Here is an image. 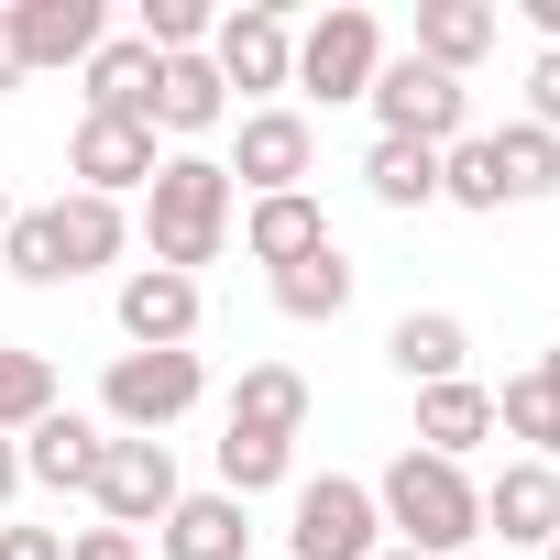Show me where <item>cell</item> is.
Here are the masks:
<instances>
[{
	"label": "cell",
	"instance_id": "1",
	"mask_svg": "<svg viewBox=\"0 0 560 560\" xmlns=\"http://www.w3.org/2000/svg\"><path fill=\"white\" fill-rule=\"evenodd\" d=\"M231 220H242V187H231V165H220V154H165V165H154V187H143V242H154V264H165V275L220 264Z\"/></svg>",
	"mask_w": 560,
	"mask_h": 560
},
{
	"label": "cell",
	"instance_id": "2",
	"mask_svg": "<svg viewBox=\"0 0 560 560\" xmlns=\"http://www.w3.org/2000/svg\"><path fill=\"white\" fill-rule=\"evenodd\" d=\"M374 516L396 527V549H429V560H451V549L483 538V494H472V472H462V462H429V451H396V462H385Z\"/></svg>",
	"mask_w": 560,
	"mask_h": 560
},
{
	"label": "cell",
	"instance_id": "3",
	"mask_svg": "<svg viewBox=\"0 0 560 560\" xmlns=\"http://www.w3.org/2000/svg\"><path fill=\"white\" fill-rule=\"evenodd\" d=\"M198 396H209V363L198 352H110V374H100L110 440H165Z\"/></svg>",
	"mask_w": 560,
	"mask_h": 560
},
{
	"label": "cell",
	"instance_id": "4",
	"mask_svg": "<svg viewBox=\"0 0 560 560\" xmlns=\"http://www.w3.org/2000/svg\"><path fill=\"white\" fill-rule=\"evenodd\" d=\"M385 549V516H374V483L352 472H308L287 494V560H374Z\"/></svg>",
	"mask_w": 560,
	"mask_h": 560
},
{
	"label": "cell",
	"instance_id": "5",
	"mask_svg": "<svg viewBox=\"0 0 560 560\" xmlns=\"http://www.w3.org/2000/svg\"><path fill=\"white\" fill-rule=\"evenodd\" d=\"M209 67H220V89H242L253 110H275V89L298 78L287 0H242V12H220V23H209Z\"/></svg>",
	"mask_w": 560,
	"mask_h": 560
},
{
	"label": "cell",
	"instance_id": "6",
	"mask_svg": "<svg viewBox=\"0 0 560 560\" xmlns=\"http://www.w3.org/2000/svg\"><path fill=\"white\" fill-rule=\"evenodd\" d=\"M363 100H374V121H385L396 143H429V154H451V143L472 132V89L440 78V67H418V56H385Z\"/></svg>",
	"mask_w": 560,
	"mask_h": 560
},
{
	"label": "cell",
	"instance_id": "7",
	"mask_svg": "<svg viewBox=\"0 0 560 560\" xmlns=\"http://www.w3.org/2000/svg\"><path fill=\"white\" fill-rule=\"evenodd\" d=\"M374 67H385V23L363 12V0H341V12H319V23H298V78L287 89H308V100H363L374 89Z\"/></svg>",
	"mask_w": 560,
	"mask_h": 560
},
{
	"label": "cell",
	"instance_id": "8",
	"mask_svg": "<svg viewBox=\"0 0 560 560\" xmlns=\"http://www.w3.org/2000/svg\"><path fill=\"white\" fill-rule=\"evenodd\" d=\"M89 494H100V527H132V538H143V527L176 516L187 483H176V451H165V440H110V462H100Z\"/></svg>",
	"mask_w": 560,
	"mask_h": 560
},
{
	"label": "cell",
	"instance_id": "9",
	"mask_svg": "<svg viewBox=\"0 0 560 560\" xmlns=\"http://www.w3.org/2000/svg\"><path fill=\"white\" fill-rule=\"evenodd\" d=\"M154 165H165V154H154V121H100V110H89V121H78V143H67V176H78L89 198H110V209H121V198H143V187H154Z\"/></svg>",
	"mask_w": 560,
	"mask_h": 560
},
{
	"label": "cell",
	"instance_id": "10",
	"mask_svg": "<svg viewBox=\"0 0 560 560\" xmlns=\"http://www.w3.org/2000/svg\"><path fill=\"white\" fill-rule=\"evenodd\" d=\"M308 165H319V132H308V110H242L231 187H253V198H287V187H308Z\"/></svg>",
	"mask_w": 560,
	"mask_h": 560
},
{
	"label": "cell",
	"instance_id": "11",
	"mask_svg": "<svg viewBox=\"0 0 560 560\" xmlns=\"http://www.w3.org/2000/svg\"><path fill=\"white\" fill-rule=\"evenodd\" d=\"M472 494H483V538H505V549H549L560 538V462H505Z\"/></svg>",
	"mask_w": 560,
	"mask_h": 560
},
{
	"label": "cell",
	"instance_id": "12",
	"mask_svg": "<svg viewBox=\"0 0 560 560\" xmlns=\"http://www.w3.org/2000/svg\"><path fill=\"white\" fill-rule=\"evenodd\" d=\"M12 45H23V78L89 67L110 45V12H100V0H12Z\"/></svg>",
	"mask_w": 560,
	"mask_h": 560
},
{
	"label": "cell",
	"instance_id": "13",
	"mask_svg": "<svg viewBox=\"0 0 560 560\" xmlns=\"http://www.w3.org/2000/svg\"><path fill=\"white\" fill-rule=\"evenodd\" d=\"M121 341H132V352H187V341H198V275L132 264V275H121Z\"/></svg>",
	"mask_w": 560,
	"mask_h": 560
},
{
	"label": "cell",
	"instance_id": "14",
	"mask_svg": "<svg viewBox=\"0 0 560 560\" xmlns=\"http://www.w3.org/2000/svg\"><path fill=\"white\" fill-rule=\"evenodd\" d=\"M100 462H110V429L78 418V407H56V418L23 429V483H45V494H89Z\"/></svg>",
	"mask_w": 560,
	"mask_h": 560
},
{
	"label": "cell",
	"instance_id": "15",
	"mask_svg": "<svg viewBox=\"0 0 560 560\" xmlns=\"http://www.w3.org/2000/svg\"><path fill=\"white\" fill-rule=\"evenodd\" d=\"M154 549L165 560H253V505L220 494V483L209 494H176V516L154 527Z\"/></svg>",
	"mask_w": 560,
	"mask_h": 560
},
{
	"label": "cell",
	"instance_id": "16",
	"mask_svg": "<svg viewBox=\"0 0 560 560\" xmlns=\"http://www.w3.org/2000/svg\"><path fill=\"white\" fill-rule=\"evenodd\" d=\"M154 78H165V56H154L143 34H110V45L78 67V89H89L100 121H154Z\"/></svg>",
	"mask_w": 560,
	"mask_h": 560
},
{
	"label": "cell",
	"instance_id": "17",
	"mask_svg": "<svg viewBox=\"0 0 560 560\" xmlns=\"http://www.w3.org/2000/svg\"><path fill=\"white\" fill-rule=\"evenodd\" d=\"M494 34H505V12L494 0H418V67H440V78H462V67H483L494 56Z\"/></svg>",
	"mask_w": 560,
	"mask_h": 560
},
{
	"label": "cell",
	"instance_id": "18",
	"mask_svg": "<svg viewBox=\"0 0 560 560\" xmlns=\"http://www.w3.org/2000/svg\"><path fill=\"white\" fill-rule=\"evenodd\" d=\"M483 143V176H494V209H527V198H560V143L538 121H505V132H472Z\"/></svg>",
	"mask_w": 560,
	"mask_h": 560
},
{
	"label": "cell",
	"instance_id": "19",
	"mask_svg": "<svg viewBox=\"0 0 560 560\" xmlns=\"http://www.w3.org/2000/svg\"><path fill=\"white\" fill-rule=\"evenodd\" d=\"M472 440H494V385H472V374H451V385H418V440H407V451H429V462H462Z\"/></svg>",
	"mask_w": 560,
	"mask_h": 560
},
{
	"label": "cell",
	"instance_id": "20",
	"mask_svg": "<svg viewBox=\"0 0 560 560\" xmlns=\"http://www.w3.org/2000/svg\"><path fill=\"white\" fill-rule=\"evenodd\" d=\"M319 242H330V209H319L308 187H287V198H253V209H242V253H253V264H308Z\"/></svg>",
	"mask_w": 560,
	"mask_h": 560
},
{
	"label": "cell",
	"instance_id": "21",
	"mask_svg": "<svg viewBox=\"0 0 560 560\" xmlns=\"http://www.w3.org/2000/svg\"><path fill=\"white\" fill-rule=\"evenodd\" d=\"M220 121H231V89H220V67H209V56H165V78H154V132L198 143V132H220Z\"/></svg>",
	"mask_w": 560,
	"mask_h": 560
},
{
	"label": "cell",
	"instance_id": "22",
	"mask_svg": "<svg viewBox=\"0 0 560 560\" xmlns=\"http://www.w3.org/2000/svg\"><path fill=\"white\" fill-rule=\"evenodd\" d=\"M385 363H396L407 385H451V374L472 363V330H462L451 308H407V319L385 330Z\"/></svg>",
	"mask_w": 560,
	"mask_h": 560
},
{
	"label": "cell",
	"instance_id": "23",
	"mask_svg": "<svg viewBox=\"0 0 560 560\" xmlns=\"http://www.w3.org/2000/svg\"><path fill=\"white\" fill-rule=\"evenodd\" d=\"M231 429L298 440V429H308V374H298V363H242V385H231Z\"/></svg>",
	"mask_w": 560,
	"mask_h": 560
},
{
	"label": "cell",
	"instance_id": "24",
	"mask_svg": "<svg viewBox=\"0 0 560 560\" xmlns=\"http://www.w3.org/2000/svg\"><path fill=\"white\" fill-rule=\"evenodd\" d=\"M121 242H132V220H121L110 198H89V187H67V198H56V253H67V287H78V275H100V264H121Z\"/></svg>",
	"mask_w": 560,
	"mask_h": 560
},
{
	"label": "cell",
	"instance_id": "25",
	"mask_svg": "<svg viewBox=\"0 0 560 560\" xmlns=\"http://www.w3.org/2000/svg\"><path fill=\"white\" fill-rule=\"evenodd\" d=\"M275 308L308 319V330H319V319H341V308H352V253H341V242H319L308 264H275Z\"/></svg>",
	"mask_w": 560,
	"mask_h": 560
},
{
	"label": "cell",
	"instance_id": "26",
	"mask_svg": "<svg viewBox=\"0 0 560 560\" xmlns=\"http://www.w3.org/2000/svg\"><path fill=\"white\" fill-rule=\"evenodd\" d=\"M363 187H374V209H429V198H440V154H429V143H396V132H374V154H363Z\"/></svg>",
	"mask_w": 560,
	"mask_h": 560
},
{
	"label": "cell",
	"instance_id": "27",
	"mask_svg": "<svg viewBox=\"0 0 560 560\" xmlns=\"http://www.w3.org/2000/svg\"><path fill=\"white\" fill-rule=\"evenodd\" d=\"M298 472V440H264V429H220V494H275V483H287Z\"/></svg>",
	"mask_w": 560,
	"mask_h": 560
},
{
	"label": "cell",
	"instance_id": "28",
	"mask_svg": "<svg viewBox=\"0 0 560 560\" xmlns=\"http://www.w3.org/2000/svg\"><path fill=\"white\" fill-rule=\"evenodd\" d=\"M34 418H56V363L23 352V341H0V440H23Z\"/></svg>",
	"mask_w": 560,
	"mask_h": 560
},
{
	"label": "cell",
	"instance_id": "29",
	"mask_svg": "<svg viewBox=\"0 0 560 560\" xmlns=\"http://www.w3.org/2000/svg\"><path fill=\"white\" fill-rule=\"evenodd\" d=\"M494 429H505V440H527V462H560V418H549L538 374H505V385H494Z\"/></svg>",
	"mask_w": 560,
	"mask_h": 560
},
{
	"label": "cell",
	"instance_id": "30",
	"mask_svg": "<svg viewBox=\"0 0 560 560\" xmlns=\"http://www.w3.org/2000/svg\"><path fill=\"white\" fill-rule=\"evenodd\" d=\"M0 264H12L23 287H67V253H56V209H12V231H0Z\"/></svg>",
	"mask_w": 560,
	"mask_h": 560
},
{
	"label": "cell",
	"instance_id": "31",
	"mask_svg": "<svg viewBox=\"0 0 560 560\" xmlns=\"http://www.w3.org/2000/svg\"><path fill=\"white\" fill-rule=\"evenodd\" d=\"M209 0H143V45L154 56H209Z\"/></svg>",
	"mask_w": 560,
	"mask_h": 560
},
{
	"label": "cell",
	"instance_id": "32",
	"mask_svg": "<svg viewBox=\"0 0 560 560\" xmlns=\"http://www.w3.org/2000/svg\"><path fill=\"white\" fill-rule=\"evenodd\" d=\"M527 121L560 143V45H538V67H527Z\"/></svg>",
	"mask_w": 560,
	"mask_h": 560
},
{
	"label": "cell",
	"instance_id": "33",
	"mask_svg": "<svg viewBox=\"0 0 560 560\" xmlns=\"http://www.w3.org/2000/svg\"><path fill=\"white\" fill-rule=\"evenodd\" d=\"M0 560H67V527H12L0 516Z\"/></svg>",
	"mask_w": 560,
	"mask_h": 560
},
{
	"label": "cell",
	"instance_id": "34",
	"mask_svg": "<svg viewBox=\"0 0 560 560\" xmlns=\"http://www.w3.org/2000/svg\"><path fill=\"white\" fill-rule=\"evenodd\" d=\"M67 560H143V538H132V527H78Z\"/></svg>",
	"mask_w": 560,
	"mask_h": 560
},
{
	"label": "cell",
	"instance_id": "35",
	"mask_svg": "<svg viewBox=\"0 0 560 560\" xmlns=\"http://www.w3.org/2000/svg\"><path fill=\"white\" fill-rule=\"evenodd\" d=\"M0 89H23V45H12V0H0Z\"/></svg>",
	"mask_w": 560,
	"mask_h": 560
},
{
	"label": "cell",
	"instance_id": "36",
	"mask_svg": "<svg viewBox=\"0 0 560 560\" xmlns=\"http://www.w3.org/2000/svg\"><path fill=\"white\" fill-rule=\"evenodd\" d=\"M12 494H23V440H0V516H12Z\"/></svg>",
	"mask_w": 560,
	"mask_h": 560
},
{
	"label": "cell",
	"instance_id": "37",
	"mask_svg": "<svg viewBox=\"0 0 560 560\" xmlns=\"http://www.w3.org/2000/svg\"><path fill=\"white\" fill-rule=\"evenodd\" d=\"M527 374H538V396H549V418H560V341H549V352H538Z\"/></svg>",
	"mask_w": 560,
	"mask_h": 560
},
{
	"label": "cell",
	"instance_id": "38",
	"mask_svg": "<svg viewBox=\"0 0 560 560\" xmlns=\"http://www.w3.org/2000/svg\"><path fill=\"white\" fill-rule=\"evenodd\" d=\"M516 12L538 23V45H560V0H516Z\"/></svg>",
	"mask_w": 560,
	"mask_h": 560
},
{
	"label": "cell",
	"instance_id": "39",
	"mask_svg": "<svg viewBox=\"0 0 560 560\" xmlns=\"http://www.w3.org/2000/svg\"><path fill=\"white\" fill-rule=\"evenodd\" d=\"M374 560H429V549H374Z\"/></svg>",
	"mask_w": 560,
	"mask_h": 560
},
{
	"label": "cell",
	"instance_id": "40",
	"mask_svg": "<svg viewBox=\"0 0 560 560\" xmlns=\"http://www.w3.org/2000/svg\"><path fill=\"white\" fill-rule=\"evenodd\" d=\"M0 231H12V198H0Z\"/></svg>",
	"mask_w": 560,
	"mask_h": 560
},
{
	"label": "cell",
	"instance_id": "41",
	"mask_svg": "<svg viewBox=\"0 0 560 560\" xmlns=\"http://www.w3.org/2000/svg\"><path fill=\"white\" fill-rule=\"evenodd\" d=\"M549 560H560V538H549Z\"/></svg>",
	"mask_w": 560,
	"mask_h": 560
}]
</instances>
